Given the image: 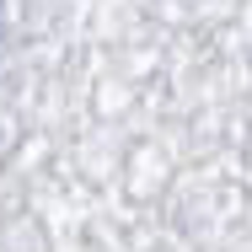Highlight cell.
<instances>
[{"mask_svg": "<svg viewBox=\"0 0 252 252\" xmlns=\"http://www.w3.org/2000/svg\"><path fill=\"white\" fill-rule=\"evenodd\" d=\"M0 32H5V5H0Z\"/></svg>", "mask_w": 252, "mask_h": 252, "instance_id": "cell-1", "label": "cell"}]
</instances>
